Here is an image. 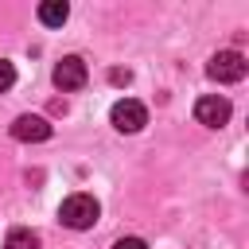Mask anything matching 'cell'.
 Here are the masks:
<instances>
[{"label": "cell", "instance_id": "obj_1", "mask_svg": "<svg viewBox=\"0 0 249 249\" xmlns=\"http://www.w3.org/2000/svg\"><path fill=\"white\" fill-rule=\"evenodd\" d=\"M97 214H101V206H97V198L93 195H66L62 198V206H58V218H62V226H70V230H89L93 222H97Z\"/></svg>", "mask_w": 249, "mask_h": 249}, {"label": "cell", "instance_id": "obj_2", "mask_svg": "<svg viewBox=\"0 0 249 249\" xmlns=\"http://www.w3.org/2000/svg\"><path fill=\"white\" fill-rule=\"evenodd\" d=\"M245 70H249V62H245L241 51H218V54L210 58V66H206V74H210L214 82H241Z\"/></svg>", "mask_w": 249, "mask_h": 249}, {"label": "cell", "instance_id": "obj_3", "mask_svg": "<svg viewBox=\"0 0 249 249\" xmlns=\"http://www.w3.org/2000/svg\"><path fill=\"white\" fill-rule=\"evenodd\" d=\"M109 121H113L117 132H140V128L148 124V109H144L140 101H132V97H121V101L113 105Z\"/></svg>", "mask_w": 249, "mask_h": 249}, {"label": "cell", "instance_id": "obj_4", "mask_svg": "<svg viewBox=\"0 0 249 249\" xmlns=\"http://www.w3.org/2000/svg\"><path fill=\"white\" fill-rule=\"evenodd\" d=\"M54 86L62 89V93H70V89H82L86 86V78H89V70H86V62L78 58V54H66L62 62H54Z\"/></svg>", "mask_w": 249, "mask_h": 249}, {"label": "cell", "instance_id": "obj_5", "mask_svg": "<svg viewBox=\"0 0 249 249\" xmlns=\"http://www.w3.org/2000/svg\"><path fill=\"white\" fill-rule=\"evenodd\" d=\"M195 121H198V124H206V128H222V124L230 121V101H226V97H218V93L198 97V101H195Z\"/></svg>", "mask_w": 249, "mask_h": 249}, {"label": "cell", "instance_id": "obj_6", "mask_svg": "<svg viewBox=\"0 0 249 249\" xmlns=\"http://www.w3.org/2000/svg\"><path fill=\"white\" fill-rule=\"evenodd\" d=\"M12 136H16V140H23V144H39V140H47V136H51V124H47V117L23 113V117H16V121H12Z\"/></svg>", "mask_w": 249, "mask_h": 249}, {"label": "cell", "instance_id": "obj_7", "mask_svg": "<svg viewBox=\"0 0 249 249\" xmlns=\"http://www.w3.org/2000/svg\"><path fill=\"white\" fill-rule=\"evenodd\" d=\"M66 16H70V8L62 0H43L39 4V23H47V27H62Z\"/></svg>", "mask_w": 249, "mask_h": 249}, {"label": "cell", "instance_id": "obj_8", "mask_svg": "<svg viewBox=\"0 0 249 249\" xmlns=\"http://www.w3.org/2000/svg\"><path fill=\"white\" fill-rule=\"evenodd\" d=\"M4 249H39V237L31 230H12L4 237Z\"/></svg>", "mask_w": 249, "mask_h": 249}, {"label": "cell", "instance_id": "obj_9", "mask_svg": "<svg viewBox=\"0 0 249 249\" xmlns=\"http://www.w3.org/2000/svg\"><path fill=\"white\" fill-rule=\"evenodd\" d=\"M12 82H16V66L0 58V93H4V89H12Z\"/></svg>", "mask_w": 249, "mask_h": 249}, {"label": "cell", "instance_id": "obj_10", "mask_svg": "<svg viewBox=\"0 0 249 249\" xmlns=\"http://www.w3.org/2000/svg\"><path fill=\"white\" fill-rule=\"evenodd\" d=\"M113 249H148V245H144L140 237H121V241H117Z\"/></svg>", "mask_w": 249, "mask_h": 249}, {"label": "cell", "instance_id": "obj_11", "mask_svg": "<svg viewBox=\"0 0 249 249\" xmlns=\"http://www.w3.org/2000/svg\"><path fill=\"white\" fill-rule=\"evenodd\" d=\"M109 78H113V82H117V86H121V82H128V78H132V74H128V70H113V74H109Z\"/></svg>", "mask_w": 249, "mask_h": 249}]
</instances>
